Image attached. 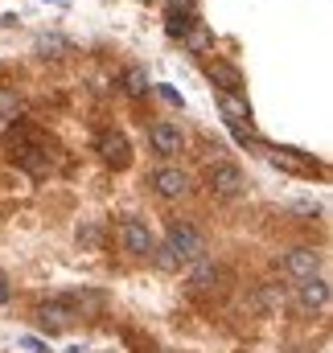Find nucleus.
<instances>
[{
	"label": "nucleus",
	"instance_id": "obj_1",
	"mask_svg": "<svg viewBox=\"0 0 333 353\" xmlns=\"http://www.w3.org/2000/svg\"><path fill=\"white\" fill-rule=\"evenodd\" d=\"M165 247L173 251V259H177L181 267L206 259V239H202V230H198V226H189V222H181V226H173V230H169Z\"/></svg>",
	"mask_w": 333,
	"mask_h": 353
},
{
	"label": "nucleus",
	"instance_id": "obj_2",
	"mask_svg": "<svg viewBox=\"0 0 333 353\" xmlns=\"http://www.w3.org/2000/svg\"><path fill=\"white\" fill-rule=\"evenodd\" d=\"M206 185H210L214 197H243L247 193V173L239 165H231V161H218V165H210Z\"/></svg>",
	"mask_w": 333,
	"mask_h": 353
},
{
	"label": "nucleus",
	"instance_id": "obj_3",
	"mask_svg": "<svg viewBox=\"0 0 333 353\" xmlns=\"http://www.w3.org/2000/svg\"><path fill=\"white\" fill-rule=\"evenodd\" d=\"M153 189H157V197H165V201H181V197H189L193 181H189V173H185V169L161 165V169L153 173Z\"/></svg>",
	"mask_w": 333,
	"mask_h": 353
},
{
	"label": "nucleus",
	"instance_id": "obj_4",
	"mask_svg": "<svg viewBox=\"0 0 333 353\" xmlns=\"http://www.w3.org/2000/svg\"><path fill=\"white\" fill-rule=\"evenodd\" d=\"M292 304H296L305 316H313V312H325V308H330V283H325L321 275H313V279L296 283V296H292Z\"/></svg>",
	"mask_w": 333,
	"mask_h": 353
},
{
	"label": "nucleus",
	"instance_id": "obj_5",
	"mask_svg": "<svg viewBox=\"0 0 333 353\" xmlns=\"http://www.w3.org/2000/svg\"><path fill=\"white\" fill-rule=\"evenodd\" d=\"M284 275L296 279V283L321 275V251H313V247H292V251L284 255Z\"/></svg>",
	"mask_w": 333,
	"mask_h": 353
},
{
	"label": "nucleus",
	"instance_id": "obj_6",
	"mask_svg": "<svg viewBox=\"0 0 333 353\" xmlns=\"http://www.w3.org/2000/svg\"><path fill=\"white\" fill-rule=\"evenodd\" d=\"M37 325L41 329H50V333H62V329H70L79 316H75V308L66 304V296H58V300H46V304H37Z\"/></svg>",
	"mask_w": 333,
	"mask_h": 353
},
{
	"label": "nucleus",
	"instance_id": "obj_7",
	"mask_svg": "<svg viewBox=\"0 0 333 353\" xmlns=\"http://www.w3.org/2000/svg\"><path fill=\"white\" fill-rule=\"evenodd\" d=\"M149 144H153V152H157V157H177V152L185 148V132H181L177 123L161 119V123H153V128H149Z\"/></svg>",
	"mask_w": 333,
	"mask_h": 353
},
{
	"label": "nucleus",
	"instance_id": "obj_8",
	"mask_svg": "<svg viewBox=\"0 0 333 353\" xmlns=\"http://www.w3.org/2000/svg\"><path fill=\"white\" fill-rule=\"evenodd\" d=\"M99 157H103V165H111V169H128V165H132V144H128V136H124V132H103V136H99Z\"/></svg>",
	"mask_w": 333,
	"mask_h": 353
},
{
	"label": "nucleus",
	"instance_id": "obj_9",
	"mask_svg": "<svg viewBox=\"0 0 333 353\" xmlns=\"http://www.w3.org/2000/svg\"><path fill=\"white\" fill-rule=\"evenodd\" d=\"M218 107H222L227 123L247 140V136H251V107H247V99H243V94H222V90H218Z\"/></svg>",
	"mask_w": 333,
	"mask_h": 353
},
{
	"label": "nucleus",
	"instance_id": "obj_10",
	"mask_svg": "<svg viewBox=\"0 0 333 353\" xmlns=\"http://www.w3.org/2000/svg\"><path fill=\"white\" fill-rule=\"evenodd\" d=\"M120 239H124V247H128L132 255H153V247H157V239L149 234V226H144L140 218H124Z\"/></svg>",
	"mask_w": 333,
	"mask_h": 353
},
{
	"label": "nucleus",
	"instance_id": "obj_11",
	"mask_svg": "<svg viewBox=\"0 0 333 353\" xmlns=\"http://www.w3.org/2000/svg\"><path fill=\"white\" fill-rule=\"evenodd\" d=\"M206 74H210V83L222 90V94H243V74H239L231 62L210 58V62H206Z\"/></svg>",
	"mask_w": 333,
	"mask_h": 353
},
{
	"label": "nucleus",
	"instance_id": "obj_12",
	"mask_svg": "<svg viewBox=\"0 0 333 353\" xmlns=\"http://www.w3.org/2000/svg\"><path fill=\"white\" fill-rule=\"evenodd\" d=\"M267 161H272L276 169H284V173H301V176L317 169V165H313L309 157H301L296 148H272V152H267Z\"/></svg>",
	"mask_w": 333,
	"mask_h": 353
},
{
	"label": "nucleus",
	"instance_id": "obj_13",
	"mask_svg": "<svg viewBox=\"0 0 333 353\" xmlns=\"http://www.w3.org/2000/svg\"><path fill=\"white\" fill-rule=\"evenodd\" d=\"M66 304H70L75 316L83 321V316H95V312L103 308V296H99V292H66Z\"/></svg>",
	"mask_w": 333,
	"mask_h": 353
},
{
	"label": "nucleus",
	"instance_id": "obj_14",
	"mask_svg": "<svg viewBox=\"0 0 333 353\" xmlns=\"http://www.w3.org/2000/svg\"><path fill=\"white\" fill-rule=\"evenodd\" d=\"M218 275H222V271L210 263V259H198L193 271H189V288H193V292H206V288H214V283H218Z\"/></svg>",
	"mask_w": 333,
	"mask_h": 353
},
{
	"label": "nucleus",
	"instance_id": "obj_15",
	"mask_svg": "<svg viewBox=\"0 0 333 353\" xmlns=\"http://www.w3.org/2000/svg\"><path fill=\"white\" fill-rule=\"evenodd\" d=\"M149 90H153V83H149V70H144V66H128V70H124V94L144 99Z\"/></svg>",
	"mask_w": 333,
	"mask_h": 353
},
{
	"label": "nucleus",
	"instance_id": "obj_16",
	"mask_svg": "<svg viewBox=\"0 0 333 353\" xmlns=\"http://www.w3.org/2000/svg\"><path fill=\"white\" fill-rule=\"evenodd\" d=\"M185 46H189V54H206V50L214 46V33H210L202 21H193V25L185 29Z\"/></svg>",
	"mask_w": 333,
	"mask_h": 353
},
{
	"label": "nucleus",
	"instance_id": "obj_17",
	"mask_svg": "<svg viewBox=\"0 0 333 353\" xmlns=\"http://www.w3.org/2000/svg\"><path fill=\"white\" fill-rule=\"evenodd\" d=\"M280 304H284V288H276V283H263V288L255 292V312H263V316H267V312H276Z\"/></svg>",
	"mask_w": 333,
	"mask_h": 353
},
{
	"label": "nucleus",
	"instance_id": "obj_18",
	"mask_svg": "<svg viewBox=\"0 0 333 353\" xmlns=\"http://www.w3.org/2000/svg\"><path fill=\"white\" fill-rule=\"evenodd\" d=\"M21 169H25L29 176L50 173V157H46L41 148H25V152H21Z\"/></svg>",
	"mask_w": 333,
	"mask_h": 353
},
{
	"label": "nucleus",
	"instance_id": "obj_19",
	"mask_svg": "<svg viewBox=\"0 0 333 353\" xmlns=\"http://www.w3.org/2000/svg\"><path fill=\"white\" fill-rule=\"evenodd\" d=\"M17 115H21V99H17V90H0V132H4Z\"/></svg>",
	"mask_w": 333,
	"mask_h": 353
},
{
	"label": "nucleus",
	"instance_id": "obj_20",
	"mask_svg": "<svg viewBox=\"0 0 333 353\" xmlns=\"http://www.w3.org/2000/svg\"><path fill=\"white\" fill-rule=\"evenodd\" d=\"M79 243H83V247H91V251H95V247L103 243V230H99V226L91 222V226H83V230H79Z\"/></svg>",
	"mask_w": 333,
	"mask_h": 353
},
{
	"label": "nucleus",
	"instance_id": "obj_21",
	"mask_svg": "<svg viewBox=\"0 0 333 353\" xmlns=\"http://www.w3.org/2000/svg\"><path fill=\"white\" fill-rule=\"evenodd\" d=\"M37 50H41V54H50V50H70V41H66V37H37Z\"/></svg>",
	"mask_w": 333,
	"mask_h": 353
},
{
	"label": "nucleus",
	"instance_id": "obj_22",
	"mask_svg": "<svg viewBox=\"0 0 333 353\" xmlns=\"http://www.w3.org/2000/svg\"><path fill=\"white\" fill-rule=\"evenodd\" d=\"M161 99H165V103H173V107H181V94H177L173 87H161Z\"/></svg>",
	"mask_w": 333,
	"mask_h": 353
},
{
	"label": "nucleus",
	"instance_id": "obj_23",
	"mask_svg": "<svg viewBox=\"0 0 333 353\" xmlns=\"http://www.w3.org/2000/svg\"><path fill=\"white\" fill-rule=\"evenodd\" d=\"M21 345H25V350H33V353H50V350H46V345H41V341H37V337H25Z\"/></svg>",
	"mask_w": 333,
	"mask_h": 353
},
{
	"label": "nucleus",
	"instance_id": "obj_24",
	"mask_svg": "<svg viewBox=\"0 0 333 353\" xmlns=\"http://www.w3.org/2000/svg\"><path fill=\"white\" fill-rule=\"evenodd\" d=\"M4 300H8V283L0 279V304H4Z\"/></svg>",
	"mask_w": 333,
	"mask_h": 353
}]
</instances>
